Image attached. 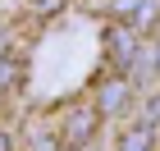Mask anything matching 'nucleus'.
Instances as JSON below:
<instances>
[{"mask_svg": "<svg viewBox=\"0 0 160 151\" xmlns=\"http://www.w3.org/2000/svg\"><path fill=\"white\" fill-rule=\"evenodd\" d=\"M60 5H64V0H32V9H37V14H55Z\"/></svg>", "mask_w": 160, "mask_h": 151, "instance_id": "nucleus-6", "label": "nucleus"}, {"mask_svg": "<svg viewBox=\"0 0 160 151\" xmlns=\"http://www.w3.org/2000/svg\"><path fill=\"white\" fill-rule=\"evenodd\" d=\"M123 101H128V83H119V78H114V83H105V87H101V110H105V114H114Z\"/></svg>", "mask_w": 160, "mask_h": 151, "instance_id": "nucleus-2", "label": "nucleus"}, {"mask_svg": "<svg viewBox=\"0 0 160 151\" xmlns=\"http://www.w3.org/2000/svg\"><path fill=\"white\" fill-rule=\"evenodd\" d=\"M110 55H123V64L133 60V50H137V41H133V32H128V28H110Z\"/></svg>", "mask_w": 160, "mask_h": 151, "instance_id": "nucleus-3", "label": "nucleus"}, {"mask_svg": "<svg viewBox=\"0 0 160 151\" xmlns=\"http://www.w3.org/2000/svg\"><path fill=\"white\" fill-rule=\"evenodd\" d=\"M32 151H55V142H50V138H37V142H32Z\"/></svg>", "mask_w": 160, "mask_h": 151, "instance_id": "nucleus-7", "label": "nucleus"}, {"mask_svg": "<svg viewBox=\"0 0 160 151\" xmlns=\"http://www.w3.org/2000/svg\"><path fill=\"white\" fill-rule=\"evenodd\" d=\"M14 83V60H0V87H9Z\"/></svg>", "mask_w": 160, "mask_h": 151, "instance_id": "nucleus-5", "label": "nucleus"}, {"mask_svg": "<svg viewBox=\"0 0 160 151\" xmlns=\"http://www.w3.org/2000/svg\"><path fill=\"white\" fill-rule=\"evenodd\" d=\"M0 151H9V138H5V133H0Z\"/></svg>", "mask_w": 160, "mask_h": 151, "instance_id": "nucleus-8", "label": "nucleus"}, {"mask_svg": "<svg viewBox=\"0 0 160 151\" xmlns=\"http://www.w3.org/2000/svg\"><path fill=\"white\" fill-rule=\"evenodd\" d=\"M123 151H151V133H147V128H137L133 138L123 142Z\"/></svg>", "mask_w": 160, "mask_h": 151, "instance_id": "nucleus-4", "label": "nucleus"}, {"mask_svg": "<svg viewBox=\"0 0 160 151\" xmlns=\"http://www.w3.org/2000/svg\"><path fill=\"white\" fill-rule=\"evenodd\" d=\"M92 128H96V110L78 105V110L69 114V142H87V138H92Z\"/></svg>", "mask_w": 160, "mask_h": 151, "instance_id": "nucleus-1", "label": "nucleus"}]
</instances>
